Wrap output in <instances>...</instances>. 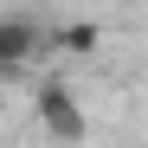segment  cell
<instances>
[{
  "label": "cell",
  "mask_w": 148,
  "mask_h": 148,
  "mask_svg": "<svg viewBox=\"0 0 148 148\" xmlns=\"http://www.w3.org/2000/svg\"><path fill=\"white\" fill-rule=\"evenodd\" d=\"M32 110H39L45 142H58V148H77V142L90 135V116H84L77 90H71L64 77H45V84H39V97H32Z\"/></svg>",
  "instance_id": "cell-1"
},
{
  "label": "cell",
  "mask_w": 148,
  "mask_h": 148,
  "mask_svg": "<svg viewBox=\"0 0 148 148\" xmlns=\"http://www.w3.org/2000/svg\"><path fill=\"white\" fill-rule=\"evenodd\" d=\"M39 19L32 13H0V84L7 77H19L32 58H39Z\"/></svg>",
  "instance_id": "cell-2"
},
{
  "label": "cell",
  "mask_w": 148,
  "mask_h": 148,
  "mask_svg": "<svg viewBox=\"0 0 148 148\" xmlns=\"http://www.w3.org/2000/svg\"><path fill=\"white\" fill-rule=\"evenodd\" d=\"M58 45H64V52H97V26H64Z\"/></svg>",
  "instance_id": "cell-3"
},
{
  "label": "cell",
  "mask_w": 148,
  "mask_h": 148,
  "mask_svg": "<svg viewBox=\"0 0 148 148\" xmlns=\"http://www.w3.org/2000/svg\"><path fill=\"white\" fill-rule=\"evenodd\" d=\"M0 148H7V142H0Z\"/></svg>",
  "instance_id": "cell-4"
}]
</instances>
